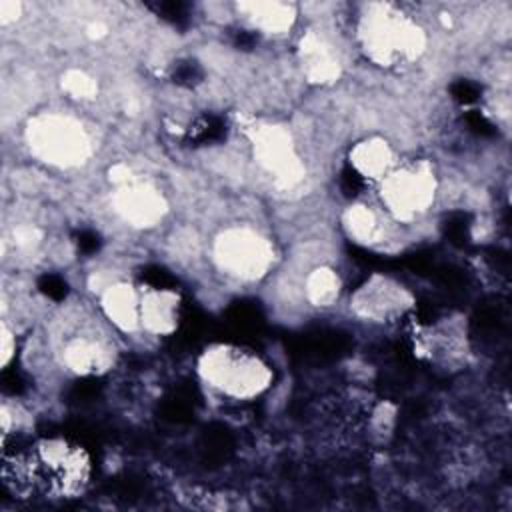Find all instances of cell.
Listing matches in <instances>:
<instances>
[{"mask_svg":"<svg viewBox=\"0 0 512 512\" xmlns=\"http://www.w3.org/2000/svg\"><path fill=\"white\" fill-rule=\"evenodd\" d=\"M2 462V480L14 494L74 498L92 478L90 452L64 436H44L22 452H4Z\"/></svg>","mask_w":512,"mask_h":512,"instance_id":"1","label":"cell"},{"mask_svg":"<svg viewBox=\"0 0 512 512\" xmlns=\"http://www.w3.org/2000/svg\"><path fill=\"white\" fill-rule=\"evenodd\" d=\"M356 44L380 68L416 64L428 50L424 26L392 2H368L356 20Z\"/></svg>","mask_w":512,"mask_h":512,"instance_id":"2","label":"cell"},{"mask_svg":"<svg viewBox=\"0 0 512 512\" xmlns=\"http://www.w3.org/2000/svg\"><path fill=\"white\" fill-rule=\"evenodd\" d=\"M196 376L214 394L234 402H252L274 380L272 364L254 348L236 342L206 344L196 358Z\"/></svg>","mask_w":512,"mask_h":512,"instance_id":"3","label":"cell"},{"mask_svg":"<svg viewBox=\"0 0 512 512\" xmlns=\"http://www.w3.org/2000/svg\"><path fill=\"white\" fill-rule=\"evenodd\" d=\"M24 142L30 154L52 168L76 170L94 156V136L86 122L64 110H42L26 120Z\"/></svg>","mask_w":512,"mask_h":512,"instance_id":"4","label":"cell"},{"mask_svg":"<svg viewBox=\"0 0 512 512\" xmlns=\"http://www.w3.org/2000/svg\"><path fill=\"white\" fill-rule=\"evenodd\" d=\"M214 268L232 282L250 286L262 282L276 264L274 240L252 224L222 226L208 248Z\"/></svg>","mask_w":512,"mask_h":512,"instance_id":"5","label":"cell"},{"mask_svg":"<svg viewBox=\"0 0 512 512\" xmlns=\"http://www.w3.org/2000/svg\"><path fill=\"white\" fill-rule=\"evenodd\" d=\"M376 188L378 206L392 224H416L436 206L440 196V180L428 160H400Z\"/></svg>","mask_w":512,"mask_h":512,"instance_id":"6","label":"cell"},{"mask_svg":"<svg viewBox=\"0 0 512 512\" xmlns=\"http://www.w3.org/2000/svg\"><path fill=\"white\" fill-rule=\"evenodd\" d=\"M96 320H76L56 338L54 356L62 370L72 376H102L110 372L118 360L116 332L110 326H98Z\"/></svg>","mask_w":512,"mask_h":512,"instance_id":"7","label":"cell"},{"mask_svg":"<svg viewBox=\"0 0 512 512\" xmlns=\"http://www.w3.org/2000/svg\"><path fill=\"white\" fill-rule=\"evenodd\" d=\"M252 160L284 192L298 188L306 178V162L294 134L280 122H252L244 128Z\"/></svg>","mask_w":512,"mask_h":512,"instance_id":"8","label":"cell"},{"mask_svg":"<svg viewBox=\"0 0 512 512\" xmlns=\"http://www.w3.org/2000/svg\"><path fill=\"white\" fill-rule=\"evenodd\" d=\"M110 182V206L122 224L134 230H152L164 222L170 206L154 182L138 176L124 162L110 168Z\"/></svg>","mask_w":512,"mask_h":512,"instance_id":"9","label":"cell"},{"mask_svg":"<svg viewBox=\"0 0 512 512\" xmlns=\"http://www.w3.org/2000/svg\"><path fill=\"white\" fill-rule=\"evenodd\" d=\"M350 314L362 322L388 326L412 318L416 294L398 278L374 272L348 296Z\"/></svg>","mask_w":512,"mask_h":512,"instance_id":"10","label":"cell"},{"mask_svg":"<svg viewBox=\"0 0 512 512\" xmlns=\"http://www.w3.org/2000/svg\"><path fill=\"white\" fill-rule=\"evenodd\" d=\"M98 314L106 324L124 336L142 334L140 330V284L128 278H106L96 282Z\"/></svg>","mask_w":512,"mask_h":512,"instance_id":"11","label":"cell"},{"mask_svg":"<svg viewBox=\"0 0 512 512\" xmlns=\"http://www.w3.org/2000/svg\"><path fill=\"white\" fill-rule=\"evenodd\" d=\"M296 62L302 78L314 86H330L342 76L338 48L316 28L300 34L296 44Z\"/></svg>","mask_w":512,"mask_h":512,"instance_id":"12","label":"cell"},{"mask_svg":"<svg viewBox=\"0 0 512 512\" xmlns=\"http://www.w3.org/2000/svg\"><path fill=\"white\" fill-rule=\"evenodd\" d=\"M182 320V294L170 286L140 284V330L146 336L168 338Z\"/></svg>","mask_w":512,"mask_h":512,"instance_id":"13","label":"cell"},{"mask_svg":"<svg viewBox=\"0 0 512 512\" xmlns=\"http://www.w3.org/2000/svg\"><path fill=\"white\" fill-rule=\"evenodd\" d=\"M414 354L426 360H458L466 352V332L460 318H440L434 324H416L412 332Z\"/></svg>","mask_w":512,"mask_h":512,"instance_id":"14","label":"cell"},{"mask_svg":"<svg viewBox=\"0 0 512 512\" xmlns=\"http://www.w3.org/2000/svg\"><path fill=\"white\" fill-rule=\"evenodd\" d=\"M400 164L396 148L388 138L380 134L364 136L356 140L348 150V166L356 178L378 184L384 176H388Z\"/></svg>","mask_w":512,"mask_h":512,"instance_id":"15","label":"cell"},{"mask_svg":"<svg viewBox=\"0 0 512 512\" xmlns=\"http://www.w3.org/2000/svg\"><path fill=\"white\" fill-rule=\"evenodd\" d=\"M236 12L250 32L264 38H282L290 34L298 20L296 4L280 0L238 2Z\"/></svg>","mask_w":512,"mask_h":512,"instance_id":"16","label":"cell"},{"mask_svg":"<svg viewBox=\"0 0 512 512\" xmlns=\"http://www.w3.org/2000/svg\"><path fill=\"white\" fill-rule=\"evenodd\" d=\"M340 226L344 234L358 246L376 248L382 246L388 238L390 220L380 210V206H372L366 200L350 202L340 216Z\"/></svg>","mask_w":512,"mask_h":512,"instance_id":"17","label":"cell"},{"mask_svg":"<svg viewBox=\"0 0 512 512\" xmlns=\"http://www.w3.org/2000/svg\"><path fill=\"white\" fill-rule=\"evenodd\" d=\"M342 294V274L330 264H316L302 278V296L312 308L330 310L340 302Z\"/></svg>","mask_w":512,"mask_h":512,"instance_id":"18","label":"cell"},{"mask_svg":"<svg viewBox=\"0 0 512 512\" xmlns=\"http://www.w3.org/2000/svg\"><path fill=\"white\" fill-rule=\"evenodd\" d=\"M60 88L74 102H92L100 90L98 80L82 68H68L60 78Z\"/></svg>","mask_w":512,"mask_h":512,"instance_id":"19","label":"cell"},{"mask_svg":"<svg viewBox=\"0 0 512 512\" xmlns=\"http://www.w3.org/2000/svg\"><path fill=\"white\" fill-rule=\"evenodd\" d=\"M2 348H0V366L2 370H8L12 360L16 358V330L10 328L8 318H2Z\"/></svg>","mask_w":512,"mask_h":512,"instance_id":"20","label":"cell"},{"mask_svg":"<svg viewBox=\"0 0 512 512\" xmlns=\"http://www.w3.org/2000/svg\"><path fill=\"white\" fill-rule=\"evenodd\" d=\"M20 16V4L14 0H2L0 2V20L2 24H8Z\"/></svg>","mask_w":512,"mask_h":512,"instance_id":"21","label":"cell"}]
</instances>
